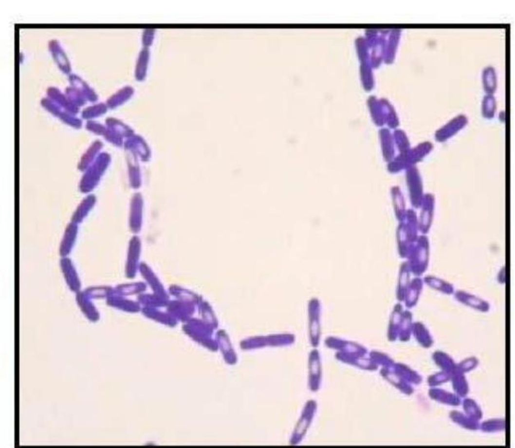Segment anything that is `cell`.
Masks as SVG:
<instances>
[{"label":"cell","mask_w":515,"mask_h":448,"mask_svg":"<svg viewBox=\"0 0 515 448\" xmlns=\"http://www.w3.org/2000/svg\"><path fill=\"white\" fill-rule=\"evenodd\" d=\"M316 411H317V402L315 400H309L304 406V409L302 411V414H301V417H300L294 432L292 439L293 444L300 443L305 437L306 433L313 424Z\"/></svg>","instance_id":"6da1fadb"},{"label":"cell","mask_w":515,"mask_h":448,"mask_svg":"<svg viewBox=\"0 0 515 448\" xmlns=\"http://www.w3.org/2000/svg\"><path fill=\"white\" fill-rule=\"evenodd\" d=\"M322 382V364L321 354L316 348L313 349L308 356V388L316 392L320 390Z\"/></svg>","instance_id":"7a4b0ae2"},{"label":"cell","mask_w":515,"mask_h":448,"mask_svg":"<svg viewBox=\"0 0 515 448\" xmlns=\"http://www.w3.org/2000/svg\"><path fill=\"white\" fill-rule=\"evenodd\" d=\"M313 303L311 304L309 310V327H308V336L309 341L313 348H317L321 342V327L320 311L318 305Z\"/></svg>","instance_id":"3957f363"},{"label":"cell","mask_w":515,"mask_h":448,"mask_svg":"<svg viewBox=\"0 0 515 448\" xmlns=\"http://www.w3.org/2000/svg\"><path fill=\"white\" fill-rule=\"evenodd\" d=\"M325 345L328 348L334 349L339 351V352L347 354H356L360 355H366L368 351L363 345L357 344V343L351 342L348 340H342L340 338L334 337V336H329L326 338Z\"/></svg>","instance_id":"277c9868"},{"label":"cell","mask_w":515,"mask_h":448,"mask_svg":"<svg viewBox=\"0 0 515 448\" xmlns=\"http://www.w3.org/2000/svg\"><path fill=\"white\" fill-rule=\"evenodd\" d=\"M335 357L339 361L344 362L345 364H351V365H353L361 369H364V370L374 371L378 369V365L375 364L371 358H365V355L338 352L335 355Z\"/></svg>","instance_id":"5b68a950"},{"label":"cell","mask_w":515,"mask_h":448,"mask_svg":"<svg viewBox=\"0 0 515 448\" xmlns=\"http://www.w3.org/2000/svg\"><path fill=\"white\" fill-rule=\"evenodd\" d=\"M468 123V119L464 115H459L451 121L444 125L439 131H437L436 137L440 142L445 141L447 138L456 133L459 130L463 129Z\"/></svg>","instance_id":"8992f818"},{"label":"cell","mask_w":515,"mask_h":448,"mask_svg":"<svg viewBox=\"0 0 515 448\" xmlns=\"http://www.w3.org/2000/svg\"><path fill=\"white\" fill-rule=\"evenodd\" d=\"M381 373L382 377L386 378L388 382L391 383L392 385H394L395 388H398L403 392L407 395H410L413 393V388L410 383L405 381L402 377H400L397 373L394 372L391 367L383 368L381 369Z\"/></svg>","instance_id":"52a82bcc"},{"label":"cell","mask_w":515,"mask_h":448,"mask_svg":"<svg viewBox=\"0 0 515 448\" xmlns=\"http://www.w3.org/2000/svg\"><path fill=\"white\" fill-rule=\"evenodd\" d=\"M456 298L464 304L470 306L473 309H478L479 311H487L489 309V305L486 302L467 293L462 291L457 292Z\"/></svg>","instance_id":"ba28073f"},{"label":"cell","mask_w":515,"mask_h":448,"mask_svg":"<svg viewBox=\"0 0 515 448\" xmlns=\"http://www.w3.org/2000/svg\"><path fill=\"white\" fill-rule=\"evenodd\" d=\"M392 369L394 372L397 373L400 377H402L405 381L407 382H413V383H420L421 377L417 373L409 369L408 367L402 364H394L391 365Z\"/></svg>","instance_id":"9c48e42d"},{"label":"cell","mask_w":515,"mask_h":448,"mask_svg":"<svg viewBox=\"0 0 515 448\" xmlns=\"http://www.w3.org/2000/svg\"><path fill=\"white\" fill-rule=\"evenodd\" d=\"M412 316L410 313H405L403 314L402 319L400 322L398 338L402 341H406L410 338L411 330H412Z\"/></svg>","instance_id":"30bf717a"},{"label":"cell","mask_w":515,"mask_h":448,"mask_svg":"<svg viewBox=\"0 0 515 448\" xmlns=\"http://www.w3.org/2000/svg\"><path fill=\"white\" fill-rule=\"evenodd\" d=\"M413 332H414L415 338H417L418 342L420 343L421 345H423L424 347H430L433 344V340L431 339L428 331L423 325L421 324L420 322H418L414 325Z\"/></svg>","instance_id":"8fae6325"},{"label":"cell","mask_w":515,"mask_h":448,"mask_svg":"<svg viewBox=\"0 0 515 448\" xmlns=\"http://www.w3.org/2000/svg\"><path fill=\"white\" fill-rule=\"evenodd\" d=\"M484 88L488 95H492L497 87V77L496 73L492 67H488L484 70L483 73Z\"/></svg>","instance_id":"7c38bea8"},{"label":"cell","mask_w":515,"mask_h":448,"mask_svg":"<svg viewBox=\"0 0 515 448\" xmlns=\"http://www.w3.org/2000/svg\"><path fill=\"white\" fill-rule=\"evenodd\" d=\"M402 316L403 314H401L399 309H395V311L392 315L391 320L389 322V330H388V339L390 341H394L398 339V332H399V327H400Z\"/></svg>","instance_id":"4fadbf2b"},{"label":"cell","mask_w":515,"mask_h":448,"mask_svg":"<svg viewBox=\"0 0 515 448\" xmlns=\"http://www.w3.org/2000/svg\"><path fill=\"white\" fill-rule=\"evenodd\" d=\"M430 395H431L432 398L437 400V401H441V402H443V403L450 404V405H453V406L460 405V400H459L457 396H455V395H452L450 393L446 392L444 391L431 390L430 392Z\"/></svg>","instance_id":"5bb4252c"},{"label":"cell","mask_w":515,"mask_h":448,"mask_svg":"<svg viewBox=\"0 0 515 448\" xmlns=\"http://www.w3.org/2000/svg\"><path fill=\"white\" fill-rule=\"evenodd\" d=\"M426 283L428 285H431V287H433L434 289H437V290L442 291V292L446 293V294H451L453 292V288L449 283L444 282V280L436 278V277H427L426 279Z\"/></svg>","instance_id":"9a60e30c"},{"label":"cell","mask_w":515,"mask_h":448,"mask_svg":"<svg viewBox=\"0 0 515 448\" xmlns=\"http://www.w3.org/2000/svg\"><path fill=\"white\" fill-rule=\"evenodd\" d=\"M496 111V100L492 95H486L484 98L482 103V113L484 116L488 119H492L494 116Z\"/></svg>","instance_id":"2e32d148"},{"label":"cell","mask_w":515,"mask_h":448,"mask_svg":"<svg viewBox=\"0 0 515 448\" xmlns=\"http://www.w3.org/2000/svg\"><path fill=\"white\" fill-rule=\"evenodd\" d=\"M453 385L459 395L465 396L468 392V384L463 375L461 376L460 373H457L456 376H453Z\"/></svg>","instance_id":"e0dca14e"},{"label":"cell","mask_w":515,"mask_h":448,"mask_svg":"<svg viewBox=\"0 0 515 448\" xmlns=\"http://www.w3.org/2000/svg\"><path fill=\"white\" fill-rule=\"evenodd\" d=\"M370 355H371L370 358L375 364H377V365L381 364L384 368L391 366L394 364L393 359L391 358H389V356L386 355V354L381 353V352H378V351H372L370 354Z\"/></svg>","instance_id":"ac0fdd59"},{"label":"cell","mask_w":515,"mask_h":448,"mask_svg":"<svg viewBox=\"0 0 515 448\" xmlns=\"http://www.w3.org/2000/svg\"><path fill=\"white\" fill-rule=\"evenodd\" d=\"M413 290L408 291L407 297V307H412L415 304L422 289V281L420 279L414 280L413 281Z\"/></svg>","instance_id":"d6986e66"},{"label":"cell","mask_w":515,"mask_h":448,"mask_svg":"<svg viewBox=\"0 0 515 448\" xmlns=\"http://www.w3.org/2000/svg\"><path fill=\"white\" fill-rule=\"evenodd\" d=\"M53 53H54L53 55L55 57L56 60L58 62L60 68H62L65 72H69L70 67H69V61L66 58L65 55L63 53L62 49L56 48L55 45Z\"/></svg>","instance_id":"ffe728a7"},{"label":"cell","mask_w":515,"mask_h":448,"mask_svg":"<svg viewBox=\"0 0 515 448\" xmlns=\"http://www.w3.org/2000/svg\"><path fill=\"white\" fill-rule=\"evenodd\" d=\"M432 198H433L431 197V200L429 202L428 206L425 207V208H424V211L422 212V221H423V222H422V226H423V229L425 230V232H426V230H427V229H428V224H430L429 220L431 218V213L432 212V206H433V205H432V204H433V203H433V199H432ZM429 225H430V224H429Z\"/></svg>","instance_id":"44dd1931"},{"label":"cell","mask_w":515,"mask_h":448,"mask_svg":"<svg viewBox=\"0 0 515 448\" xmlns=\"http://www.w3.org/2000/svg\"><path fill=\"white\" fill-rule=\"evenodd\" d=\"M464 407L468 413L470 414L471 416H474L476 419H480L481 417V411L477 404L470 399L464 401Z\"/></svg>","instance_id":"7402d4cb"},{"label":"cell","mask_w":515,"mask_h":448,"mask_svg":"<svg viewBox=\"0 0 515 448\" xmlns=\"http://www.w3.org/2000/svg\"><path fill=\"white\" fill-rule=\"evenodd\" d=\"M449 379H450L449 373H437V375H433L432 377L429 378L428 384L431 386L437 385V384H440L441 382L442 383L445 382Z\"/></svg>","instance_id":"603a6c76"},{"label":"cell","mask_w":515,"mask_h":448,"mask_svg":"<svg viewBox=\"0 0 515 448\" xmlns=\"http://www.w3.org/2000/svg\"><path fill=\"white\" fill-rule=\"evenodd\" d=\"M502 422L504 421H501L500 419H499V420H497V419L495 420V419H493L492 421H486V423H485V424L482 425V429H483L484 431H486V432H491L492 430H493V431H494V430L496 431L497 429H498V430H499L500 429V428H501V423H502Z\"/></svg>","instance_id":"cb8c5ba5"},{"label":"cell","mask_w":515,"mask_h":448,"mask_svg":"<svg viewBox=\"0 0 515 448\" xmlns=\"http://www.w3.org/2000/svg\"><path fill=\"white\" fill-rule=\"evenodd\" d=\"M478 364V361L476 358H470L464 360L462 364H460L459 367H460L461 372H465L476 367Z\"/></svg>","instance_id":"d4e9b609"}]
</instances>
